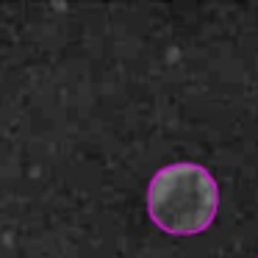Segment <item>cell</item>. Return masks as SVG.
I'll return each mask as SVG.
<instances>
[{
  "instance_id": "obj_1",
  "label": "cell",
  "mask_w": 258,
  "mask_h": 258,
  "mask_svg": "<svg viewBox=\"0 0 258 258\" xmlns=\"http://www.w3.org/2000/svg\"><path fill=\"white\" fill-rule=\"evenodd\" d=\"M219 211V186L206 167L175 161L161 167L147 186V214L153 225L172 236L208 230Z\"/></svg>"
}]
</instances>
